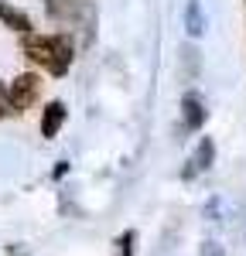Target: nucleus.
Instances as JSON below:
<instances>
[{
  "instance_id": "f257e3e1",
  "label": "nucleus",
  "mask_w": 246,
  "mask_h": 256,
  "mask_svg": "<svg viewBox=\"0 0 246 256\" xmlns=\"http://www.w3.org/2000/svg\"><path fill=\"white\" fill-rule=\"evenodd\" d=\"M24 55L34 62L38 68H44L48 76L62 79L72 58H76V44L68 34H24Z\"/></svg>"
},
{
  "instance_id": "f03ea898",
  "label": "nucleus",
  "mask_w": 246,
  "mask_h": 256,
  "mask_svg": "<svg viewBox=\"0 0 246 256\" xmlns=\"http://www.w3.org/2000/svg\"><path fill=\"white\" fill-rule=\"evenodd\" d=\"M44 10L52 20H62V24H82L89 31L96 24V14L86 0H44Z\"/></svg>"
},
{
  "instance_id": "7ed1b4c3",
  "label": "nucleus",
  "mask_w": 246,
  "mask_h": 256,
  "mask_svg": "<svg viewBox=\"0 0 246 256\" xmlns=\"http://www.w3.org/2000/svg\"><path fill=\"white\" fill-rule=\"evenodd\" d=\"M41 96V79L34 72H20L18 79L7 86V99H10V113H24L31 110Z\"/></svg>"
},
{
  "instance_id": "20e7f679",
  "label": "nucleus",
  "mask_w": 246,
  "mask_h": 256,
  "mask_svg": "<svg viewBox=\"0 0 246 256\" xmlns=\"http://www.w3.org/2000/svg\"><path fill=\"white\" fill-rule=\"evenodd\" d=\"M65 116H68V110H65V102L62 99H52L48 106H44V113H41V137H58V130L65 126Z\"/></svg>"
},
{
  "instance_id": "39448f33",
  "label": "nucleus",
  "mask_w": 246,
  "mask_h": 256,
  "mask_svg": "<svg viewBox=\"0 0 246 256\" xmlns=\"http://www.w3.org/2000/svg\"><path fill=\"white\" fill-rule=\"evenodd\" d=\"M212 160H216V144H212V137H202L198 147H195V154H192V160H188V168H184V178H195L202 171H208Z\"/></svg>"
},
{
  "instance_id": "423d86ee",
  "label": "nucleus",
  "mask_w": 246,
  "mask_h": 256,
  "mask_svg": "<svg viewBox=\"0 0 246 256\" xmlns=\"http://www.w3.org/2000/svg\"><path fill=\"white\" fill-rule=\"evenodd\" d=\"M182 120H184V126L188 130H202V123H205V102L198 92H184L182 99Z\"/></svg>"
},
{
  "instance_id": "0eeeda50",
  "label": "nucleus",
  "mask_w": 246,
  "mask_h": 256,
  "mask_svg": "<svg viewBox=\"0 0 246 256\" xmlns=\"http://www.w3.org/2000/svg\"><path fill=\"white\" fill-rule=\"evenodd\" d=\"M0 24L4 28H10V31H18V34H31V18L24 14V10H18L14 4H7V0H0Z\"/></svg>"
},
{
  "instance_id": "6e6552de",
  "label": "nucleus",
  "mask_w": 246,
  "mask_h": 256,
  "mask_svg": "<svg viewBox=\"0 0 246 256\" xmlns=\"http://www.w3.org/2000/svg\"><path fill=\"white\" fill-rule=\"evenodd\" d=\"M184 31L192 38H202L205 34V7L202 0H188L184 4Z\"/></svg>"
},
{
  "instance_id": "1a4fd4ad",
  "label": "nucleus",
  "mask_w": 246,
  "mask_h": 256,
  "mask_svg": "<svg viewBox=\"0 0 246 256\" xmlns=\"http://www.w3.org/2000/svg\"><path fill=\"white\" fill-rule=\"evenodd\" d=\"M134 242H137V232L126 229V232L120 236V256H134Z\"/></svg>"
},
{
  "instance_id": "9d476101",
  "label": "nucleus",
  "mask_w": 246,
  "mask_h": 256,
  "mask_svg": "<svg viewBox=\"0 0 246 256\" xmlns=\"http://www.w3.org/2000/svg\"><path fill=\"white\" fill-rule=\"evenodd\" d=\"M10 116V99H7V86L0 82V120Z\"/></svg>"
},
{
  "instance_id": "9b49d317",
  "label": "nucleus",
  "mask_w": 246,
  "mask_h": 256,
  "mask_svg": "<svg viewBox=\"0 0 246 256\" xmlns=\"http://www.w3.org/2000/svg\"><path fill=\"white\" fill-rule=\"evenodd\" d=\"M202 256H222V246L216 239H208V242H202Z\"/></svg>"
},
{
  "instance_id": "f8f14e48",
  "label": "nucleus",
  "mask_w": 246,
  "mask_h": 256,
  "mask_svg": "<svg viewBox=\"0 0 246 256\" xmlns=\"http://www.w3.org/2000/svg\"><path fill=\"white\" fill-rule=\"evenodd\" d=\"M205 216L212 218V222H219V218H216V216H219V198H212V202L205 205Z\"/></svg>"
}]
</instances>
